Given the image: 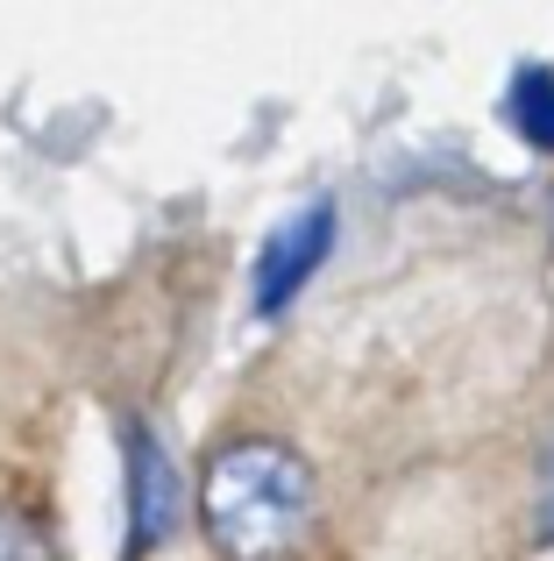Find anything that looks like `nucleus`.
Returning a JSON list of instances; mask_svg holds the SVG:
<instances>
[{"label":"nucleus","mask_w":554,"mask_h":561,"mask_svg":"<svg viewBox=\"0 0 554 561\" xmlns=\"http://www.w3.org/2000/svg\"><path fill=\"white\" fill-rule=\"evenodd\" d=\"M199 526L221 561H285L313 526V469L285 440H235L199 477Z\"/></svg>","instance_id":"f257e3e1"},{"label":"nucleus","mask_w":554,"mask_h":561,"mask_svg":"<svg viewBox=\"0 0 554 561\" xmlns=\"http://www.w3.org/2000/svg\"><path fill=\"white\" fill-rule=\"evenodd\" d=\"M327 249H334V206H305L299 220H285L256 256V313H285Z\"/></svg>","instance_id":"f03ea898"},{"label":"nucleus","mask_w":554,"mask_h":561,"mask_svg":"<svg viewBox=\"0 0 554 561\" xmlns=\"http://www.w3.org/2000/svg\"><path fill=\"white\" fill-rule=\"evenodd\" d=\"M178 505H185V483L171 469V455L157 448L150 426H136L128 434V554H150L178 526Z\"/></svg>","instance_id":"7ed1b4c3"},{"label":"nucleus","mask_w":554,"mask_h":561,"mask_svg":"<svg viewBox=\"0 0 554 561\" xmlns=\"http://www.w3.org/2000/svg\"><path fill=\"white\" fill-rule=\"evenodd\" d=\"M505 114H512V128L533 142V150H554V71L547 65H527V71H519Z\"/></svg>","instance_id":"20e7f679"},{"label":"nucleus","mask_w":554,"mask_h":561,"mask_svg":"<svg viewBox=\"0 0 554 561\" xmlns=\"http://www.w3.org/2000/svg\"><path fill=\"white\" fill-rule=\"evenodd\" d=\"M0 561H50V540L8 505H0Z\"/></svg>","instance_id":"39448f33"},{"label":"nucleus","mask_w":554,"mask_h":561,"mask_svg":"<svg viewBox=\"0 0 554 561\" xmlns=\"http://www.w3.org/2000/svg\"><path fill=\"white\" fill-rule=\"evenodd\" d=\"M547 540H554V462H547Z\"/></svg>","instance_id":"423d86ee"}]
</instances>
